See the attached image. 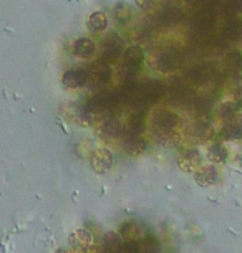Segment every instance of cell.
Masks as SVG:
<instances>
[{
	"label": "cell",
	"mask_w": 242,
	"mask_h": 253,
	"mask_svg": "<svg viewBox=\"0 0 242 253\" xmlns=\"http://www.w3.org/2000/svg\"><path fill=\"white\" fill-rule=\"evenodd\" d=\"M92 167L97 172H105L113 166V154L105 147H99V149H95L92 152Z\"/></svg>",
	"instance_id": "cell-9"
},
{
	"label": "cell",
	"mask_w": 242,
	"mask_h": 253,
	"mask_svg": "<svg viewBox=\"0 0 242 253\" xmlns=\"http://www.w3.org/2000/svg\"><path fill=\"white\" fill-rule=\"evenodd\" d=\"M166 91V86L161 81L158 80H149L148 83L143 84V86H140V91H138L135 101L133 104L138 108H148L151 104L158 103L161 98H163V94Z\"/></svg>",
	"instance_id": "cell-1"
},
{
	"label": "cell",
	"mask_w": 242,
	"mask_h": 253,
	"mask_svg": "<svg viewBox=\"0 0 242 253\" xmlns=\"http://www.w3.org/2000/svg\"><path fill=\"white\" fill-rule=\"evenodd\" d=\"M227 15H236V13H242V0H229L222 8Z\"/></svg>",
	"instance_id": "cell-29"
},
{
	"label": "cell",
	"mask_w": 242,
	"mask_h": 253,
	"mask_svg": "<svg viewBox=\"0 0 242 253\" xmlns=\"http://www.w3.org/2000/svg\"><path fill=\"white\" fill-rule=\"evenodd\" d=\"M138 250H140V247H138L136 242H126V243H123L121 253H138Z\"/></svg>",
	"instance_id": "cell-32"
},
{
	"label": "cell",
	"mask_w": 242,
	"mask_h": 253,
	"mask_svg": "<svg viewBox=\"0 0 242 253\" xmlns=\"http://www.w3.org/2000/svg\"><path fill=\"white\" fill-rule=\"evenodd\" d=\"M123 147H125V151L128 152V154L140 156L146 151L148 144H146V141L141 139L140 136H126L125 141H123Z\"/></svg>",
	"instance_id": "cell-18"
},
{
	"label": "cell",
	"mask_w": 242,
	"mask_h": 253,
	"mask_svg": "<svg viewBox=\"0 0 242 253\" xmlns=\"http://www.w3.org/2000/svg\"><path fill=\"white\" fill-rule=\"evenodd\" d=\"M115 15L118 18V22L121 23H126L128 20H131L133 13H131V8L126 5V3L120 2L118 5H115Z\"/></svg>",
	"instance_id": "cell-27"
},
{
	"label": "cell",
	"mask_w": 242,
	"mask_h": 253,
	"mask_svg": "<svg viewBox=\"0 0 242 253\" xmlns=\"http://www.w3.org/2000/svg\"><path fill=\"white\" fill-rule=\"evenodd\" d=\"M145 60L143 50L140 46H130L125 51V56H123V68H121V75L125 81H130L136 76V73L141 68V63Z\"/></svg>",
	"instance_id": "cell-3"
},
{
	"label": "cell",
	"mask_w": 242,
	"mask_h": 253,
	"mask_svg": "<svg viewBox=\"0 0 242 253\" xmlns=\"http://www.w3.org/2000/svg\"><path fill=\"white\" fill-rule=\"evenodd\" d=\"M181 61H183L181 51L176 48H168L163 50L158 55V58H156V68L161 73H173V71H176L181 66Z\"/></svg>",
	"instance_id": "cell-5"
},
{
	"label": "cell",
	"mask_w": 242,
	"mask_h": 253,
	"mask_svg": "<svg viewBox=\"0 0 242 253\" xmlns=\"http://www.w3.org/2000/svg\"><path fill=\"white\" fill-rule=\"evenodd\" d=\"M123 132H125V129H123L121 123L115 118H108L106 121H103L101 126H99V136L108 141L116 139V137L121 136Z\"/></svg>",
	"instance_id": "cell-15"
},
{
	"label": "cell",
	"mask_w": 242,
	"mask_h": 253,
	"mask_svg": "<svg viewBox=\"0 0 242 253\" xmlns=\"http://www.w3.org/2000/svg\"><path fill=\"white\" fill-rule=\"evenodd\" d=\"M145 247L148 248L149 253H153V252H158L159 250V242L156 240L154 237H148V240L145 242Z\"/></svg>",
	"instance_id": "cell-31"
},
{
	"label": "cell",
	"mask_w": 242,
	"mask_h": 253,
	"mask_svg": "<svg viewBox=\"0 0 242 253\" xmlns=\"http://www.w3.org/2000/svg\"><path fill=\"white\" fill-rule=\"evenodd\" d=\"M194 179L202 187H209V185H214L219 180V172H217L214 166H201L194 172Z\"/></svg>",
	"instance_id": "cell-13"
},
{
	"label": "cell",
	"mask_w": 242,
	"mask_h": 253,
	"mask_svg": "<svg viewBox=\"0 0 242 253\" xmlns=\"http://www.w3.org/2000/svg\"><path fill=\"white\" fill-rule=\"evenodd\" d=\"M216 76V66L212 63H197L191 66L186 73V78L188 81H191L193 84H202V83H207L209 80H212Z\"/></svg>",
	"instance_id": "cell-6"
},
{
	"label": "cell",
	"mask_w": 242,
	"mask_h": 253,
	"mask_svg": "<svg viewBox=\"0 0 242 253\" xmlns=\"http://www.w3.org/2000/svg\"><path fill=\"white\" fill-rule=\"evenodd\" d=\"M178 124H179L178 114L169 111V109H159V111H156L153 116V127L158 134L176 131Z\"/></svg>",
	"instance_id": "cell-4"
},
{
	"label": "cell",
	"mask_w": 242,
	"mask_h": 253,
	"mask_svg": "<svg viewBox=\"0 0 242 253\" xmlns=\"http://www.w3.org/2000/svg\"><path fill=\"white\" fill-rule=\"evenodd\" d=\"M201 154H199L197 149H188L186 152H183L178 159V164L183 170L186 172H196V170L201 167Z\"/></svg>",
	"instance_id": "cell-12"
},
{
	"label": "cell",
	"mask_w": 242,
	"mask_h": 253,
	"mask_svg": "<svg viewBox=\"0 0 242 253\" xmlns=\"http://www.w3.org/2000/svg\"><path fill=\"white\" fill-rule=\"evenodd\" d=\"M184 13L176 5H164L158 13V20L161 25H176L183 20Z\"/></svg>",
	"instance_id": "cell-14"
},
{
	"label": "cell",
	"mask_w": 242,
	"mask_h": 253,
	"mask_svg": "<svg viewBox=\"0 0 242 253\" xmlns=\"http://www.w3.org/2000/svg\"><path fill=\"white\" fill-rule=\"evenodd\" d=\"M234 104H236V106L239 108V109L242 108V86H241V88L236 91V96H234Z\"/></svg>",
	"instance_id": "cell-34"
},
{
	"label": "cell",
	"mask_w": 242,
	"mask_h": 253,
	"mask_svg": "<svg viewBox=\"0 0 242 253\" xmlns=\"http://www.w3.org/2000/svg\"><path fill=\"white\" fill-rule=\"evenodd\" d=\"M158 139L163 146L166 147H174L179 144V141H181V137L176 132H164V134H158Z\"/></svg>",
	"instance_id": "cell-28"
},
{
	"label": "cell",
	"mask_w": 242,
	"mask_h": 253,
	"mask_svg": "<svg viewBox=\"0 0 242 253\" xmlns=\"http://www.w3.org/2000/svg\"><path fill=\"white\" fill-rule=\"evenodd\" d=\"M141 235V230L136 222H125L120 228V237L126 238L128 242H136V237Z\"/></svg>",
	"instance_id": "cell-25"
},
{
	"label": "cell",
	"mask_w": 242,
	"mask_h": 253,
	"mask_svg": "<svg viewBox=\"0 0 242 253\" xmlns=\"http://www.w3.org/2000/svg\"><path fill=\"white\" fill-rule=\"evenodd\" d=\"M103 248H105L106 253H121L123 250L121 237L113 232L106 233V235L103 237Z\"/></svg>",
	"instance_id": "cell-22"
},
{
	"label": "cell",
	"mask_w": 242,
	"mask_h": 253,
	"mask_svg": "<svg viewBox=\"0 0 242 253\" xmlns=\"http://www.w3.org/2000/svg\"><path fill=\"white\" fill-rule=\"evenodd\" d=\"M227 157H229V151H227L226 146L221 144V142L212 144L209 147V151H207V159L211 162H214V164H222V162L227 161Z\"/></svg>",
	"instance_id": "cell-21"
},
{
	"label": "cell",
	"mask_w": 242,
	"mask_h": 253,
	"mask_svg": "<svg viewBox=\"0 0 242 253\" xmlns=\"http://www.w3.org/2000/svg\"><path fill=\"white\" fill-rule=\"evenodd\" d=\"M143 126H145V111L140 109V111L133 113L130 119H128L126 127H125V134L126 136H140V132L143 131Z\"/></svg>",
	"instance_id": "cell-17"
},
{
	"label": "cell",
	"mask_w": 242,
	"mask_h": 253,
	"mask_svg": "<svg viewBox=\"0 0 242 253\" xmlns=\"http://www.w3.org/2000/svg\"><path fill=\"white\" fill-rule=\"evenodd\" d=\"M73 53L80 58H88L95 53V43L90 38H80L73 43Z\"/></svg>",
	"instance_id": "cell-20"
},
{
	"label": "cell",
	"mask_w": 242,
	"mask_h": 253,
	"mask_svg": "<svg viewBox=\"0 0 242 253\" xmlns=\"http://www.w3.org/2000/svg\"><path fill=\"white\" fill-rule=\"evenodd\" d=\"M61 83H63L65 88H82L88 83V71L87 70H68L61 78Z\"/></svg>",
	"instance_id": "cell-11"
},
{
	"label": "cell",
	"mask_w": 242,
	"mask_h": 253,
	"mask_svg": "<svg viewBox=\"0 0 242 253\" xmlns=\"http://www.w3.org/2000/svg\"><path fill=\"white\" fill-rule=\"evenodd\" d=\"M226 66L229 75L237 80H242V53L237 50H231L226 56Z\"/></svg>",
	"instance_id": "cell-16"
},
{
	"label": "cell",
	"mask_w": 242,
	"mask_h": 253,
	"mask_svg": "<svg viewBox=\"0 0 242 253\" xmlns=\"http://www.w3.org/2000/svg\"><path fill=\"white\" fill-rule=\"evenodd\" d=\"M237 111H239V108H237L234 103H224V104H222V106L219 108L221 118H226V119H231L232 116H236Z\"/></svg>",
	"instance_id": "cell-30"
},
{
	"label": "cell",
	"mask_w": 242,
	"mask_h": 253,
	"mask_svg": "<svg viewBox=\"0 0 242 253\" xmlns=\"http://www.w3.org/2000/svg\"><path fill=\"white\" fill-rule=\"evenodd\" d=\"M70 243H72V247L77 248V250H87V248H90V245H92V235H90V232L87 230H78L70 238Z\"/></svg>",
	"instance_id": "cell-23"
},
{
	"label": "cell",
	"mask_w": 242,
	"mask_h": 253,
	"mask_svg": "<svg viewBox=\"0 0 242 253\" xmlns=\"http://www.w3.org/2000/svg\"><path fill=\"white\" fill-rule=\"evenodd\" d=\"M212 136H214V131H212L209 123H199L196 126V137L199 141L207 142L212 139Z\"/></svg>",
	"instance_id": "cell-26"
},
{
	"label": "cell",
	"mask_w": 242,
	"mask_h": 253,
	"mask_svg": "<svg viewBox=\"0 0 242 253\" xmlns=\"http://www.w3.org/2000/svg\"><path fill=\"white\" fill-rule=\"evenodd\" d=\"M242 37V22L241 20H231L222 27L221 32V38L224 42H231V40H239Z\"/></svg>",
	"instance_id": "cell-19"
},
{
	"label": "cell",
	"mask_w": 242,
	"mask_h": 253,
	"mask_svg": "<svg viewBox=\"0 0 242 253\" xmlns=\"http://www.w3.org/2000/svg\"><path fill=\"white\" fill-rule=\"evenodd\" d=\"M120 103H121V99H120V96H118V93H115V91H101V93H98L97 96H93L88 101L87 108H85V116L111 111V109H115Z\"/></svg>",
	"instance_id": "cell-2"
},
{
	"label": "cell",
	"mask_w": 242,
	"mask_h": 253,
	"mask_svg": "<svg viewBox=\"0 0 242 253\" xmlns=\"http://www.w3.org/2000/svg\"><path fill=\"white\" fill-rule=\"evenodd\" d=\"M123 50V40L116 33H110L105 40H103V53H101V60L103 63H113L118 56L121 55Z\"/></svg>",
	"instance_id": "cell-7"
},
{
	"label": "cell",
	"mask_w": 242,
	"mask_h": 253,
	"mask_svg": "<svg viewBox=\"0 0 242 253\" xmlns=\"http://www.w3.org/2000/svg\"><path fill=\"white\" fill-rule=\"evenodd\" d=\"M111 78V70L110 66L103 61H95L88 70V81L93 88H101L110 81Z\"/></svg>",
	"instance_id": "cell-8"
},
{
	"label": "cell",
	"mask_w": 242,
	"mask_h": 253,
	"mask_svg": "<svg viewBox=\"0 0 242 253\" xmlns=\"http://www.w3.org/2000/svg\"><path fill=\"white\" fill-rule=\"evenodd\" d=\"M221 134L227 141H237L242 139V114H236L231 119H227Z\"/></svg>",
	"instance_id": "cell-10"
},
{
	"label": "cell",
	"mask_w": 242,
	"mask_h": 253,
	"mask_svg": "<svg viewBox=\"0 0 242 253\" xmlns=\"http://www.w3.org/2000/svg\"><path fill=\"white\" fill-rule=\"evenodd\" d=\"M108 25V17L103 12H95L88 18V28L92 32H103Z\"/></svg>",
	"instance_id": "cell-24"
},
{
	"label": "cell",
	"mask_w": 242,
	"mask_h": 253,
	"mask_svg": "<svg viewBox=\"0 0 242 253\" xmlns=\"http://www.w3.org/2000/svg\"><path fill=\"white\" fill-rule=\"evenodd\" d=\"M136 3L140 5L141 8H145V10H148L154 5V0H136Z\"/></svg>",
	"instance_id": "cell-33"
}]
</instances>
